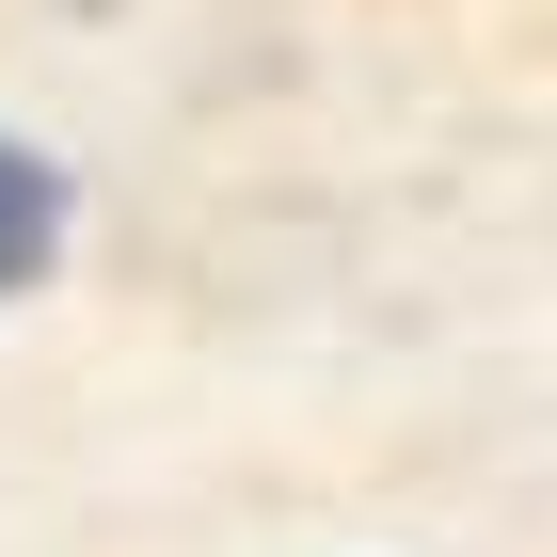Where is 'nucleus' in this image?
I'll return each mask as SVG.
<instances>
[{
	"mask_svg": "<svg viewBox=\"0 0 557 557\" xmlns=\"http://www.w3.org/2000/svg\"><path fill=\"white\" fill-rule=\"evenodd\" d=\"M48 256H64V160L0 128V302L48 287Z\"/></svg>",
	"mask_w": 557,
	"mask_h": 557,
	"instance_id": "1",
	"label": "nucleus"
}]
</instances>
